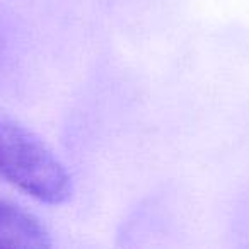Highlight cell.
<instances>
[{"instance_id": "obj_1", "label": "cell", "mask_w": 249, "mask_h": 249, "mask_svg": "<svg viewBox=\"0 0 249 249\" xmlns=\"http://www.w3.org/2000/svg\"><path fill=\"white\" fill-rule=\"evenodd\" d=\"M0 174L14 186L50 205L72 196V178L35 132L16 121L0 120Z\"/></svg>"}, {"instance_id": "obj_2", "label": "cell", "mask_w": 249, "mask_h": 249, "mask_svg": "<svg viewBox=\"0 0 249 249\" xmlns=\"http://www.w3.org/2000/svg\"><path fill=\"white\" fill-rule=\"evenodd\" d=\"M50 246L48 231L35 215L0 200V248L46 249Z\"/></svg>"}]
</instances>
